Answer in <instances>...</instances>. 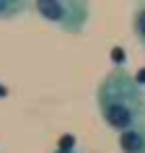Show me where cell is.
<instances>
[{
    "instance_id": "6da1fadb",
    "label": "cell",
    "mask_w": 145,
    "mask_h": 153,
    "mask_svg": "<svg viewBox=\"0 0 145 153\" xmlns=\"http://www.w3.org/2000/svg\"><path fill=\"white\" fill-rule=\"evenodd\" d=\"M98 114L109 130L124 132L145 117V96L127 68H112L96 88Z\"/></svg>"
},
{
    "instance_id": "7a4b0ae2",
    "label": "cell",
    "mask_w": 145,
    "mask_h": 153,
    "mask_svg": "<svg viewBox=\"0 0 145 153\" xmlns=\"http://www.w3.org/2000/svg\"><path fill=\"white\" fill-rule=\"evenodd\" d=\"M31 8L47 24L67 34H81L91 16V5L81 3V0H36Z\"/></svg>"
},
{
    "instance_id": "3957f363",
    "label": "cell",
    "mask_w": 145,
    "mask_h": 153,
    "mask_svg": "<svg viewBox=\"0 0 145 153\" xmlns=\"http://www.w3.org/2000/svg\"><path fill=\"white\" fill-rule=\"evenodd\" d=\"M119 153H145V117L129 130L119 132Z\"/></svg>"
},
{
    "instance_id": "277c9868",
    "label": "cell",
    "mask_w": 145,
    "mask_h": 153,
    "mask_svg": "<svg viewBox=\"0 0 145 153\" xmlns=\"http://www.w3.org/2000/svg\"><path fill=\"white\" fill-rule=\"evenodd\" d=\"M132 31H135L140 47L145 49V0H143V3H137L135 10H132Z\"/></svg>"
},
{
    "instance_id": "5b68a950",
    "label": "cell",
    "mask_w": 145,
    "mask_h": 153,
    "mask_svg": "<svg viewBox=\"0 0 145 153\" xmlns=\"http://www.w3.org/2000/svg\"><path fill=\"white\" fill-rule=\"evenodd\" d=\"M26 8H29V3H21V0H0V21H10L18 13H24Z\"/></svg>"
},
{
    "instance_id": "8992f818",
    "label": "cell",
    "mask_w": 145,
    "mask_h": 153,
    "mask_svg": "<svg viewBox=\"0 0 145 153\" xmlns=\"http://www.w3.org/2000/svg\"><path fill=\"white\" fill-rule=\"evenodd\" d=\"M75 137L72 135H65V137H60V151H75Z\"/></svg>"
},
{
    "instance_id": "52a82bcc",
    "label": "cell",
    "mask_w": 145,
    "mask_h": 153,
    "mask_svg": "<svg viewBox=\"0 0 145 153\" xmlns=\"http://www.w3.org/2000/svg\"><path fill=\"white\" fill-rule=\"evenodd\" d=\"M132 75H135V83L140 86V88H143V86H145V68H140V70L132 73Z\"/></svg>"
},
{
    "instance_id": "ba28073f",
    "label": "cell",
    "mask_w": 145,
    "mask_h": 153,
    "mask_svg": "<svg viewBox=\"0 0 145 153\" xmlns=\"http://www.w3.org/2000/svg\"><path fill=\"white\" fill-rule=\"evenodd\" d=\"M0 96H8V88H5L3 83H0Z\"/></svg>"
},
{
    "instance_id": "9c48e42d",
    "label": "cell",
    "mask_w": 145,
    "mask_h": 153,
    "mask_svg": "<svg viewBox=\"0 0 145 153\" xmlns=\"http://www.w3.org/2000/svg\"><path fill=\"white\" fill-rule=\"evenodd\" d=\"M55 153H78V151H60V148H57Z\"/></svg>"
}]
</instances>
